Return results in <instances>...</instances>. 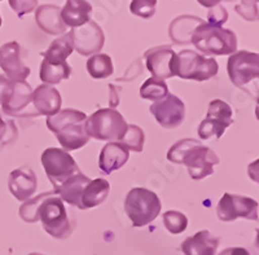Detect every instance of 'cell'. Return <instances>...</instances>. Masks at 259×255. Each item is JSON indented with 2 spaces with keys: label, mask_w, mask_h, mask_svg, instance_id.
<instances>
[{
  "label": "cell",
  "mask_w": 259,
  "mask_h": 255,
  "mask_svg": "<svg viewBox=\"0 0 259 255\" xmlns=\"http://www.w3.org/2000/svg\"><path fill=\"white\" fill-rule=\"evenodd\" d=\"M167 159L179 164H186L192 179L201 180L214 173V166L219 163V157L203 147L194 139L178 141L168 149Z\"/></svg>",
  "instance_id": "cell-1"
},
{
  "label": "cell",
  "mask_w": 259,
  "mask_h": 255,
  "mask_svg": "<svg viewBox=\"0 0 259 255\" xmlns=\"http://www.w3.org/2000/svg\"><path fill=\"white\" fill-rule=\"evenodd\" d=\"M87 115L74 109H64L47 118V127L56 135L65 152L77 150L89 143L84 123Z\"/></svg>",
  "instance_id": "cell-2"
},
{
  "label": "cell",
  "mask_w": 259,
  "mask_h": 255,
  "mask_svg": "<svg viewBox=\"0 0 259 255\" xmlns=\"http://www.w3.org/2000/svg\"><path fill=\"white\" fill-rule=\"evenodd\" d=\"M191 43L194 47L209 56L232 55L237 48V38L233 31L222 26L207 24L203 21L193 30Z\"/></svg>",
  "instance_id": "cell-3"
},
{
  "label": "cell",
  "mask_w": 259,
  "mask_h": 255,
  "mask_svg": "<svg viewBox=\"0 0 259 255\" xmlns=\"http://www.w3.org/2000/svg\"><path fill=\"white\" fill-rule=\"evenodd\" d=\"M171 69L174 76L202 82L217 75L219 66L214 59L201 56L194 51L184 50L178 55L175 53L171 61Z\"/></svg>",
  "instance_id": "cell-4"
},
{
  "label": "cell",
  "mask_w": 259,
  "mask_h": 255,
  "mask_svg": "<svg viewBox=\"0 0 259 255\" xmlns=\"http://www.w3.org/2000/svg\"><path fill=\"white\" fill-rule=\"evenodd\" d=\"M162 203L154 192L145 188H134L124 201L127 217L134 227H145L159 215Z\"/></svg>",
  "instance_id": "cell-5"
},
{
  "label": "cell",
  "mask_w": 259,
  "mask_h": 255,
  "mask_svg": "<svg viewBox=\"0 0 259 255\" xmlns=\"http://www.w3.org/2000/svg\"><path fill=\"white\" fill-rule=\"evenodd\" d=\"M127 126L124 118L115 109H100L91 117H87L84 123L85 134L89 138L97 140H121Z\"/></svg>",
  "instance_id": "cell-6"
},
{
  "label": "cell",
  "mask_w": 259,
  "mask_h": 255,
  "mask_svg": "<svg viewBox=\"0 0 259 255\" xmlns=\"http://www.w3.org/2000/svg\"><path fill=\"white\" fill-rule=\"evenodd\" d=\"M38 219L41 220L43 228L55 238H68L71 235V224L65 208L64 201L55 192L46 197L38 207Z\"/></svg>",
  "instance_id": "cell-7"
},
{
  "label": "cell",
  "mask_w": 259,
  "mask_h": 255,
  "mask_svg": "<svg viewBox=\"0 0 259 255\" xmlns=\"http://www.w3.org/2000/svg\"><path fill=\"white\" fill-rule=\"evenodd\" d=\"M227 71L230 79L236 87L249 91L253 83L258 84L259 76V56L258 53L240 51L233 53L228 60Z\"/></svg>",
  "instance_id": "cell-8"
},
{
  "label": "cell",
  "mask_w": 259,
  "mask_h": 255,
  "mask_svg": "<svg viewBox=\"0 0 259 255\" xmlns=\"http://www.w3.org/2000/svg\"><path fill=\"white\" fill-rule=\"evenodd\" d=\"M41 163L48 179L52 183L53 189H56L65 180L79 173V167L73 157L64 149H57V148L46 149L41 154Z\"/></svg>",
  "instance_id": "cell-9"
},
{
  "label": "cell",
  "mask_w": 259,
  "mask_h": 255,
  "mask_svg": "<svg viewBox=\"0 0 259 255\" xmlns=\"http://www.w3.org/2000/svg\"><path fill=\"white\" fill-rule=\"evenodd\" d=\"M232 115V109L228 104L219 99L212 100L209 104L206 118L198 126V136L202 140L222 138L226 129L233 123Z\"/></svg>",
  "instance_id": "cell-10"
},
{
  "label": "cell",
  "mask_w": 259,
  "mask_h": 255,
  "mask_svg": "<svg viewBox=\"0 0 259 255\" xmlns=\"http://www.w3.org/2000/svg\"><path fill=\"white\" fill-rule=\"evenodd\" d=\"M217 214L222 222H233L237 218L258 220V202L249 197L224 193L217 206Z\"/></svg>",
  "instance_id": "cell-11"
},
{
  "label": "cell",
  "mask_w": 259,
  "mask_h": 255,
  "mask_svg": "<svg viewBox=\"0 0 259 255\" xmlns=\"http://www.w3.org/2000/svg\"><path fill=\"white\" fill-rule=\"evenodd\" d=\"M32 103V90L25 80H11L2 99L3 112L11 117H25Z\"/></svg>",
  "instance_id": "cell-12"
},
{
  "label": "cell",
  "mask_w": 259,
  "mask_h": 255,
  "mask_svg": "<svg viewBox=\"0 0 259 255\" xmlns=\"http://www.w3.org/2000/svg\"><path fill=\"white\" fill-rule=\"evenodd\" d=\"M150 113L163 129L172 130L179 127L186 117V106L179 97L167 94L149 108Z\"/></svg>",
  "instance_id": "cell-13"
},
{
  "label": "cell",
  "mask_w": 259,
  "mask_h": 255,
  "mask_svg": "<svg viewBox=\"0 0 259 255\" xmlns=\"http://www.w3.org/2000/svg\"><path fill=\"white\" fill-rule=\"evenodd\" d=\"M70 36L74 50H77L82 56H91L94 53L100 52L105 41L103 30L94 21H89L83 26L71 30Z\"/></svg>",
  "instance_id": "cell-14"
},
{
  "label": "cell",
  "mask_w": 259,
  "mask_h": 255,
  "mask_svg": "<svg viewBox=\"0 0 259 255\" xmlns=\"http://www.w3.org/2000/svg\"><path fill=\"white\" fill-rule=\"evenodd\" d=\"M0 68L9 80H25L30 75V68L21 60L17 41H9L0 47Z\"/></svg>",
  "instance_id": "cell-15"
},
{
  "label": "cell",
  "mask_w": 259,
  "mask_h": 255,
  "mask_svg": "<svg viewBox=\"0 0 259 255\" xmlns=\"http://www.w3.org/2000/svg\"><path fill=\"white\" fill-rule=\"evenodd\" d=\"M36 187H38V179L30 167H20L12 171L9 175V191L18 201H29L30 197L35 193Z\"/></svg>",
  "instance_id": "cell-16"
},
{
  "label": "cell",
  "mask_w": 259,
  "mask_h": 255,
  "mask_svg": "<svg viewBox=\"0 0 259 255\" xmlns=\"http://www.w3.org/2000/svg\"><path fill=\"white\" fill-rule=\"evenodd\" d=\"M175 52L170 47H158L153 48L147 52V68L157 79H167L174 76L172 69H171V61L174 57Z\"/></svg>",
  "instance_id": "cell-17"
},
{
  "label": "cell",
  "mask_w": 259,
  "mask_h": 255,
  "mask_svg": "<svg viewBox=\"0 0 259 255\" xmlns=\"http://www.w3.org/2000/svg\"><path fill=\"white\" fill-rule=\"evenodd\" d=\"M32 104L39 115H52L57 114L61 109V95L55 87L48 84H40L32 91Z\"/></svg>",
  "instance_id": "cell-18"
},
{
  "label": "cell",
  "mask_w": 259,
  "mask_h": 255,
  "mask_svg": "<svg viewBox=\"0 0 259 255\" xmlns=\"http://www.w3.org/2000/svg\"><path fill=\"white\" fill-rule=\"evenodd\" d=\"M35 21L40 30L50 35H60L66 30L61 18V8L53 4L38 7L35 12Z\"/></svg>",
  "instance_id": "cell-19"
},
{
  "label": "cell",
  "mask_w": 259,
  "mask_h": 255,
  "mask_svg": "<svg viewBox=\"0 0 259 255\" xmlns=\"http://www.w3.org/2000/svg\"><path fill=\"white\" fill-rule=\"evenodd\" d=\"M219 246V238L209 231H200L182 243L184 255H214Z\"/></svg>",
  "instance_id": "cell-20"
},
{
  "label": "cell",
  "mask_w": 259,
  "mask_h": 255,
  "mask_svg": "<svg viewBox=\"0 0 259 255\" xmlns=\"http://www.w3.org/2000/svg\"><path fill=\"white\" fill-rule=\"evenodd\" d=\"M91 182L90 178H87L85 175H83L82 173H78L75 175H73L71 178H69L68 180H65L60 187H57L55 189V194H59L60 198L65 202H68L69 205L77 206L78 208L82 210V203H80V197H82L83 189L85 188V185Z\"/></svg>",
  "instance_id": "cell-21"
},
{
  "label": "cell",
  "mask_w": 259,
  "mask_h": 255,
  "mask_svg": "<svg viewBox=\"0 0 259 255\" xmlns=\"http://www.w3.org/2000/svg\"><path fill=\"white\" fill-rule=\"evenodd\" d=\"M128 157L130 152L121 143H109L101 149L99 166L104 174L109 175L113 171L119 170L126 163Z\"/></svg>",
  "instance_id": "cell-22"
},
{
  "label": "cell",
  "mask_w": 259,
  "mask_h": 255,
  "mask_svg": "<svg viewBox=\"0 0 259 255\" xmlns=\"http://www.w3.org/2000/svg\"><path fill=\"white\" fill-rule=\"evenodd\" d=\"M92 6L87 0H66L64 8L61 9V18L65 26L73 29L80 27L90 21Z\"/></svg>",
  "instance_id": "cell-23"
},
{
  "label": "cell",
  "mask_w": 259,
  "mask_h": 255,
  "mask_svg": "<svg viewBox=\"0 0 259 255\" xmlns=\"http://www.w3.org/2000/svg\"><path fill=\"white\" fill-rule=\"evenodd\" d=\"M110 184L104 179H94L85 185L83 189L82 197H80V203H82V210L85 208H92L101 205L109 196Z\"/></svg>",
  "instance_id": "cell-24"
},
{
  "label": "cell",
  "mask_w": 259,
  "mask_h": 255,
  "mask_svg": "<svg viewBox=\"0 0 259 255\" xmlns=\"http://www.w3.org/2000/svg\"><path fill=\"white\" fill-rule=\"evenodd\" d=\"M203 20L194 16H180L175 18L170 24V38L178 44L191 43L192 32L198 25H201Z\"/></svg>",
  "instance_id": "cell-25"
},
{
  "label": "cell",
  "mask_w": 259,
  "mask_h": 255,
  "mask_svg": "<svg viewBox=\"0 0 259 255\" xmlns=\"http://www.w3.org/2000/svg\"><path fill=\"white\" fill-rule=\"evenodd\" d=\"M74 51L73 40H71L70 32L60 36L56 40L51 43L50 48L43 53L45 60L50 64H62L66 62V59L71 55Z\"/></svg>",
  "instance_id": "cell-26"
},
{
  "label": "cell",
  "mask_w": 259,
  "mask_h": 255,
  "mask_svg": "<svg viewBox=\"0 0 259 255\" xmlns=\"http://www.w3.org/2000/svg\"><path fill=\"white\" fill-rule=\"evenodd\" d=\"M71 73L70 65L68 62L62 64H50L46 60L41 61L40 65V79L46 84H57L61 80L69 79Z\"/></svg>",
  "instance_id": "cell-27"
},
{
  "label": "cell",
  "mask_w": 259,
  "mask_h": 255,
  "mask_svg": "<svg viewBox=\"0 0 259 255\" xmlns=\"http://www.w3.org/2000/svg\"><path fill=\"white\" fill-rule=\"evenodd\" d=\"M87 71L95 79H104L113 74L114 68L110 56L105 53H97L95 56H91L87 61Z\"/></svg>",
  "instance_id": "cell-28"
},
{
  "label": "cell",
  "mask_w": 259,
  "mask_h": 255,
  "mask_svg": "<svg viewBox=\"0 0 259 255\" xmlns=\"http://www.w3.org/2000/svg\"><path fill=\"white\" fill-rule=\"evenodd\" d=\"M168 94L167 84L165 80L157 79V78H150V79L145 80L144 84L140 88V96L145 100H153V101H159L166 95Z\"/></svg>",
  "instance_id": "cell-29"
},
{
  "label": "cell",
  "mask_w": 259,
  "mask_h": 255,
  "mask_svg": "<svg viewBox=\"0 0 259 255\" xmlns=\"http://www.w3.org/2000/svg\"><path fill=\"white\" fill-rule=\"evenodd\" d=\"M144 131L135 124L127 126L123 136L121 138V144L127 150L134 152H143L144 148Z\"/></svg>",
  "instance_id": "cell-30"
},
{
  "label": "cell",
  "mask_w": 259,
  "mask_h": 255,
  "mask_svg": "<svg viewBox=\"0 0 259 255\" xmlns=\"http://www.w3.org/2000/svg\"><path fill=\"white\" fill-rule=\"evenodd\" d=\"M163 224L170 233L179 235V233L186 231L187 226H188V219L182 212L170 210V211H166L163 214Z\"/></svg>",
  "instance_id": "cell-31"
},
{
  "label": "cell",
  "mask_w": 259,
  "mask_h": 255,
  "mask_svg": "<svg viewBox=\"0 0 259 255\" xmlns=\"http://www.w3.org/2000/svg\"><path fill=\"white\" fill-rule=\"evenodd\" d=\"M52 192H47V193H41L39 194L35 198L30 199V201H26L24 205L20 207V217L21 219L27 222V223H35L38 222V207L41 203V201L48 197Z\"/></svg>",
  "instance_id": "cell-32"
},
{
  "label": "cell",
  "mask_w": 259,
  "mask_h": 255,
  "mask_svg": "<svg viewBox=\"0 0 259 255\" xmlns=\"http://www.w3.org/2000/svg\"><path fill=\"white\" fill-rule=\"evenodd\" d=\"M157 0H133L130 4V11L142 18L153 17L156 12Z\"/></svg>",
  "instance_id": "cell-33"
},
{
  "label": "cell",
  "mask_w": 259,
  "mask_h": 255,
  "mask_svg": "<svg viewBox=\"0 0 259 255\" xmlns=\"http://www.w3.org/2000/svg\"><path fill=\"white\" fill-rule=\"evenodd\" d=\"M236 12L247 21L258 18V0H241V4L236 6Z\"/></svg>",
  "instance_id": "cell-34"
},
{
  "label": "cell",
  "mask_w": 259,
  "mask_h": 255,
  "mask_svg": "<svg viewBox=\"0 0 259 255\" xmlns=\"http://www.w3.org/2000/svg\"><path fill=\"white\" fill-rule=\"evenodd\" d=\"M9 6L15 11L18 17L31 13L38 6V0H9Z\"/></svg>",
  "instance_id": "cell-35"
},
{
  "label": "cell",
  "mask_w": 259,
  "mask_h": 255,
  "mask_svg": "<svg viewBox=\"0 0 259 255\" xmlns=\"http://www.w3.org/2000/svg\"><path fill=\"white\" fill-rule=\"evenodd\" d=\"M207 18H209L207 24L215 25V26H222L227 21V18H228V13H227L226 8H223L222 6H217L210 11Z\"/></svg>",
  "instance_id": "cell-36"
},
{
  "label": "cell",
  "mask_w": 259,
  "mask_h": 255,
  "mask_svg": "<svg viewBox=\"0 0 259 255\" xmlns=\"http://www.w3.org/2000/svg\"><path fill=\"white\" fill-rule=\"evenodd\" d=\"M9 122H6L3 118L0 117V143H6V138L9 139V141L13 140V136L8 135L9 134Z\"/></svg>",
  "instance_id": "cell-37"
},
{
  "label": "cell",
  "mask_w": 259,
  "mask_h": 255,
  "mask_svg": "<svg viewBox=\"0 0 259 255\" xmlns=\"http://www.w3.org/2000/svg\"><path fill=\"white\" fill-rule=\"evenodd\" d=\"M218 255H250L249 251L244 247H228V249H224L223 251L219 252Z\"/></svg>",
  "instance_id": "cell-38"
},
{
  "label": "cell",
  "mask_w": 259,
  "mask_h": 255,
  "mask_svg": "<svg viewBox=\"0 0 259 255\" xmlns=\"http://www.w3.org/2000/svg\"><path fill=\"white\" fill-rule=\"evenodd\" d=\"M9 82L11 80L8 78H6L4 75H0V104H2V99H3L4 94H6L7 88H8Z\"/></svg>",
  "instance_id": "cell-39"
},
{
  "label": "cell",
  "mask_w": 259,
  "mask_h": 255,
  "mask_svg": "<svg viewBox=\"0 0 259 255\" xmlns=\"http://www.w3.org/2000/svg\"><path fill=\"white\" fill-rule=\"evenodd\" d=\"M110 106L112 108H115V106L118 105V103H119V97H118V94L117 91L114 90V86L110 84Z\"/></svg>",
  "instance_id": "cell-40"
},
{
  "label": "cell",
  "mask_w": 259,
  "mask_h": 255,
  "mask_svg": "<svg viewBox=\"0 0 259 255\" xmlns=\"http://www.w3.org/2000/svg\"><path fill=\"white\" fill-rule=\"evenodd\" d=\"M197 2L205 8H214L221 3L222 0H197Z\"/></svg>",
  "instance_id": "cell-41"
},
{
  "label": "cell",
  "mask_w": 259,
  "mask_h": 255,
  "mask_svg": "<svg viewBox=\"0 0 259 255\" xmlns=\"http://www.w3.org/2000/svg\"><path fill=\"white\" fill-rule=\"evenodd\" d=\"M29 255H43V254H39V252H32V254H29Z\"/></svg>",
  "instance_id": "cell-42"
},
{
  "label": "cell",
  "mask_w": 259,
  "mask_h": 255,
  "mask_svg": "<svg viewBox=\"0 0 259 255\" xmlns=\"http://www.w3.org/2000/svg\"><path fill=\"white\" fill-rule=\"evenodd\" d=\"M0 26H2V17H0Z\"/></svg>",
  "instance_id": "cell-43"
},
{
  "label": "cell",
  "mask_w": 259,
  "mask_h": 255,
  "mask_svg": "<svg viewBox=\"0 0 259 255\" xmlns=\"http://www.w3.org/2000/svg\"><path fill=\"white\" fill-rule=\"evenodd\" d=\"M0 2H2V0H0Z\"/></svg>",
  "instance_id": "cell-44"
}]
</instances>
